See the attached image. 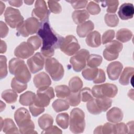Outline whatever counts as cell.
Here are the masks:
<instances>
[{
  "instance_id": "cell-1",
  "label": "cell",
  "mask_w": 134,
  "mask_h": 134,
  "mask_svg": "<svg viewBox=\"0 0 134 134\" xmlns=\"http://www.w3.org/2000/svg\"><path fill=\"white\" fill-rule=\"evenodd\" d=\"M37 34L42 39L41 54L46 57L50 58L54 54V49L60 48L63 37L55 33L48 21L41 23Z\"/></svg>"
},
{
  "instance_id": "cell-2",
  "label": "cell",
  "mask_w": 134,
  "mask_h": 134,
  "mask_svg": "<svg viewBox=\"0 0 134 134\" xmlns=\"http://www.w3.org/2000/svg\"><path fill=\"white\" fill-rule=\"evenodd\" d=\"M9 71L17 80L27 83L31 79V74L25 62L19 58H13L9 62Z\"/></svg>"
},
{
  "instance_id": "cell-3",
  "label": "cell",
  "mask_w": 134,
  "mask_h": 134,
  "mask_svg": "<svg viewBox=\"0 0 134 134\" xmlns=\"http://www.w3.org/2000/svg\"><path fill=\"white\" fill-rule=\"evenodd\" d=\"M85 127V114L79 108L72 109L70 114V129L74 133H82Z\"/></svg>"
},
{
  "instance_id": "cell-4",
  "label": "cell",
  "mask_w": 134,
  "mask_h": 134,
  "mask_svg": "<svg viewBox=\"0 0 134 134\" xmlns=\"http://www.w3.org/2000/svg\"><path fill=\"white\" fill-rule=\"evenodd\" d=\"M41 23L35 17H30L24 21L16 28L17 34L24 37L36 33L39 30Z\"/></svg>"
},
{
  "instance_id": "cell-5",
  "label": "cell",
  "mask_w": 134,
  "mask_h": 134,
  "mask_svg": "<svg viewBox=\"0 0 134 134\" xmlns=\"http://www.w3.org/2000/svg\"><path fill=\"white\" fill-rule=\"evenodd\" d=\"M45 69L54 81H59L63 76V67L55 58H48L46 60Z\"/></svg>"
},
{
  "instance_id": "cell-6",
  "label": "cell",
  "mask_w": 134,
  "mask_h": 134,
  "mask_svg": "<svg viewBox=\"0 0 134 134\" xmlns=\"http://www.w3.org/2000/svg\"><path fill=\"white\" fill-rule=\"evenodd\" d=\"M91 91L93 97L96 98L114 97L118 92L117 86L110 83L95 85Z\"/></svg>"
},
{
  "instance_id": "cell-7",
  "label": "cell",
  "mask_w": 134,
  "mask_h": 134,
  "mask_svg": "<svg viewBox=\"0 0 134 134\" xmlns=\"http://www.w3.org/2000/svg\"><path fill=\"white\" fill-rule=\"evenodd\" d=\"M54 97V93L52 87L48 86L39 88L37 91L34 104L39 107H47L49 104L50 100Z\"/></svg>"
},
{
  "instance_id": "cell-8",
  "label": "cell",
  "mask_w": 134,
  "mask_h": 134,
  "mask_svg": "<svg viewBox=\"0 0 134 134\" xmlns=\"http://www.w3.org/2000/svg\"><path fill=\"white\" fill-rule=\"evenodd\" d=\"M59 48L65 54L71 56L79 51L80 46L74 36L69 35L63 37Z\"/></svg>"
},
{
  "instance_id": "cell-9",
  "label": "cell",
  "mask_w": 134,
  "mask_h": 134,
  "mask_svg": "<svg viewBox=\"0 0 134 134\" xmlns=\"http://www.w3.org/2000/svg\"><path fill=\"white\" fill-rule=\"evenodd\" d=\"M4 17L6 23L13 28H17L24 21V17L19 10L10 7L6 8Z\"/></svg>"
},
{
  "instance_id": "cell-10",
  "label": "cell",
  "mask_w": 134,
  "mask_h": 134,
  "mask_svg": "<svg viewBox=\"0 0 134 134\" xmlns=\"http://www.w3.org/2000/svg\"><path fill=\"white\" fill-rule=\"evenodd\" d=\"M74 54L71 57L70 61L73 69L76 72H80L85 68L87 58L90 55V53L86 49H81Z\"/></svg>"
},
{
  "instance_id": "cell-11",
  "label": "cell",
  "mask_w": 134,
  "mask_h": 134,
  "mask_svg": "<svg viewBox=\"0 0 134 134\" xmlns=\"http://www.w3.org/2000/svg\"><path fill=\"white\" fill-rule=\"evenodd\" d=\"M122 47V44L121 42L116 40L111 41L106 46V48L103 51L104 57L107 61L116 59Z\"/></svg>"
},
{
  "instance_id": "cell-12",
  "label": "cell",
  "mask_w": 134,
  "mask_h": 134,
  "mask_svg": "<svg viewBox=\"0 0 134 134\" xmlns=\"http://www.w3.org/2000/svg\"><path fill=\"white\" fill-rule=\"evenodd\" d=\"M49 12L48 10L46 3L43 0H38L35 3V8L32 10V16L41 23L48 21Z\"/></svg>"
},
{
  "instance_id": "cell-13",
  "label": "cell",
  "mask_w": 134,
  "mask_h": 134,
  "mask_svg": "<svg viewBox=\"0 0 134 134\" xmlns=\"http://www.w3.org/2000/svg\"><path fill=\"white\" fill-rule=\"evenodd\" d=\"M27 63L30 71L32 73H35L43 69L44 58L40 53L37 52L27 60Z\"/></svg>"
},
{
  "instance_id": "cell-14",
  "label": "cell",
  "mask_w": 134,
  "mask_h": 134,
  "mask_svg": "<svg viewBox=\"0 0 134 134\" xmlns=\"http://www.w3.org/2000/svg\"><path fill=\"white\" fill-rule=\"evenodd\" d=\"M34 49L27 42H23L15 49L14 54L19 58L27 59L34 54Z\"/></svg>"
},
{
  "instance_id": "cell-15",
  "label": "cell",
  "mask_w": 134,
  "mask_h": 134,
  "mask_svg": "<svg viewBox=\"0 0 134 134\" xmlns=\"http://www.w3.org/2000/svg\"><path fill=\"white\" fill-rule=\"evenodd\" d=\"M122 68V64L119 61H115L109 63L107 68V73L109 79L111 80H117Z\"/></svg>"
},
{
  "instance_id": "cell-16",
  "label": "cell",
  "mask_w": 134,
  "mask_h": 134,
  "mask_svg": "<svg viewBox=\"0 0 134 134\" xmlns=\"http://www.w3.org/2000/svg\"><path fill=\"white\" fill-rule=\"evenodd\" d=\"M118 14L119 17L122 20H127L132 18L134 14L133 4L129 3H124L120 6Z\"/></svg>"
},
{
  "instance_id": "cell-17",
  "label": "cell",
  "mask_w": 134,
  "mask_h": 134,
  "mask_svg": "<svg viewBox=\"0 0 134 134\" xmlns=\"http://www.w3.org/2000/svg\"><path fill=\"white\" fill-rule=\"evenodd\" d=\"M35 86L39 88L48 87L51 83L49 75L44 72H40L36 74L33 79Z\"/></svg>"
},
{
  "instance_id": "cell-18",
  "label": "cell",
  "mask_w": 134,
  "mask_h": 134,
  "mask_svg": "<svg viewBox=\"0 0 134 134\" xmlns=\"http://www.w3.org/2000/svg\"><path fill=\"white\" fill-rule=\"evenodd\" d=\"M94 25L92 21L91 20L86 21L77 26L76 32L80 37H85L94 29Z\"/></svg>"
},
{
  "instance_id": "cell-19",
  "label": "cell",
  "mask_w": 134,
  "mask_h": 134,
  "mask_svg": "<svg viewBox=\"0 0 134 134\" xmlns=\"http://www.w3.org/2000/svg\"><path fill=\"white\" fill-rule=\"evenodd\" d=\"M106 116L108 121L113 123H117L122 120L123 114L119 108L113 107L107 113Z\"/></svg>"
},
{
  "instance_id": "cell-20",
  "label": "cell",
  "mask_w": 134,
  "mask_h": 134,
  "mask_svg": "<svg viewBox=\"0 0 134 134\" xmlns=\"http://www.w3.org/2000/svg\"><path fill=\"white\" fill-rule=\"evenodd\" d=\"M100 34L97 31L90 32L86 38V44L91 47H98L101 44V38Z\"/></svg>"
},
{
  "instance_id": "cell-21",
  "label": "cell",
  "mask_w": 134,
  "mask_h": 134,
  "mask_svg": "<svg viewBox=\"0 0 134 134\" xmlns=\"http://www.w3.org/2000/svg\"><path fill=\"white\" fill-rule=\"evenodd\" d=\"M72 19L76 24H81L85 21L90 17V15L86 10H75L72 13Z\"/></svg>"
},
{
  "instance_id": "cell-22",
  "label": "cell",
  "mask_w": 134,
  "mask_h": 134,
  "mask_svg": "<svg viewBox=\"0 0 134 134\" xmlns=\"http://www.w3.org/2000/svg\"><path fill=\"white\" fill-rule=\"evenodd\" d=\"M134 69L132 67H127L126 68L119 80V83L123 85H127L129 84L130 81L132 79V76L133 75Z\"/></svg>"
},
{
  "instance_id": "cell-23",
  "label": "cell",
  "mask_w": 134,
  "mask_h": 134,
  "mask_svg": "<svg viewBox=\"0 0 134 134\" xmlns=\"http://www.w3.org/2000/svg\"><path fill=\"white\" fill-rule=\"evenodd\" d=\"M18 126L21 133H37L36 131H34L35 125L31 119L26 120L20 122Z\"/></svg>"
},
{
  "instance_id": "cell-24",
  "label": "cell",
  "mask_w": 134,
  "mask_h": 134,
  "mask_svg": "<svg viewBox=\"0 0 134 134\" xmlns=\"http://www.w3.org/2000/svg\"><path fill=\"white\" fill-rule=\"evenodd\" d=\"M14 118L17 126L21 122L30 119V115L28 110L23 107L18 108L15 113Z\"/></svg>"
},
{
  "instance_id": "cell-25",
  "label": "cell",
  "mask_w": 134,
  "mask_h": 134,
  "mask_svg": "<svg viewBox=\"0 0 134 134\" xmlns=\"http://www.w3.org/2000/svg\"><path fill=\"white\" fill-rule=\"evenodd\" d=\"M2 129L3 130L4 133L7 134L18 133L19 132L14 122L10 118H6L3 121Z\"/></svg>"
},
{
  "instance_id": "cell-26",
  "label": "cell",
  "mask_w": 134,
  "mask_h": 134,
  "mask_svg": "<svg viewBox=\"0 0 134 134\" xmlns=\"http://www.w3.org/2000/svg\"><path fill=\"white\" fill-rule=\"evenodd\" d=\"M36 95L31 91H27L20 96L19 103L24 106L30 105L34 103Z\"/></svg>"
},
{
  "instance_id": "cell-27",
  "label": "cell",
  "mask_w": 134,
  "mask_h": 134,
  "mask_svg": "<svg viewBox=\"0 0 134 134\" xmlns=\"http://www.w3.org/2000/svg\"><path fill=\"white\" fill-rule=\"evenodd\" d=\"M53 122V118L49 114H44L38 119L39 126L43 130L52 126Z\"/></svg>"
},
{
  "instance_id": "cell-28",
  "label": "cell",
  "mask_w": 134,
  "mask_h": 134,
  "mask_svg": "<svg viewBox=\"0 0 134 134\" xmlns=\"http://www.w3.org/2000/svg\"><path fill=\"white\" fill-rule=\"evenodd\" d=\"M96 103L101 112L105 111L111 106L112 100L108 97L95 98Z\"/></svg>"
},
{
  "instance_id": "cell-29",
  "label": "cell",
  "mask_w": 134,
  "mask_h": 134,
  "mask_svg": "<svg viewBox=\"0 0 134 134\" xmlns=\"http://www.w3.org/2000/svg\"><path fill=\"white\" fill-rule=\"evenodd\" d=\"M132 36V32L125 28L119 29L116 34V38L122 42H126L129 41Z\"/></svg>"
},
{
  "instance_id": "cell-30",
  "label": "cell",
  "mask_w": 134,
  "mask_h": 134,
  "mask_svg": "<svg viewBox=\"0 0 134 134\" xmlns=\"http://www.w3.org/2000/svg\"><path fill=\"white\" fill-rule=\"evenodd\" d=\"M69 86L71 92H78L82 89L83 82L80 77L74 76L70 79Z\"/></svg>"
},
{
  "instance_id": "cell-31",
  "label": "cell",
  "mask_w": 134,
  "mask_h": 134,
  "mask_svg": "<svg viewBox=\"0 0 134 134\" xmlns=\"http://www.w3.org/2000/svg\"><path fill=\"white\" fill-rule=\"evenodd\" d=\"M102 57L97 54H90L87 58V66L96 68L100 65L102 62Z\"/></svg>"
},
{
  "instance_id": "cell-32",
  "label": "cell",
  "mask_w": 134,
  "mask_h": 134,
  "mask_svg": "<svg viewBox=\"0 0 134 134\" xmlns=\"http://www.w3.org/2000/svg\"><path fill=\"white\" fill-rule=\"evenodd\" d=\"M69 107V104L68 101L63 99H56L52 103V107L57 113L68 110Z\"/></svg>"
},
{
  "instance_id": "cell-33",
  "label": "cell",
  "mask_w": 134,
  "mask_h": 134,
  "mask_svg": "<svg viewBox=\"0 0 134 134\" xmlns=\"http://www.w3.org/2000/svg\"><path fill=\"white\" fill-rule=\"evenodd\" d=\"M98 69L92 68L90 67H85L82 72L83 77L88 81L94 80L98 73Z\"/></svg>"
},
{
  "instance_id": "cell-34",
  "label": "cell",
  "mask_w": 134,
  "mask_h": 134,
  "mask_svg": "<svg viewBox=\"0 0 134 134\" xmlns=\"http://www.w3.org/2000/svg\"><path fill=\"white\" fill-rule=\"evenodd\" d=\"M17 94L14 90H7L2 93V98L7 103H14L17 98Z\"/></svg>"
},
{
  "instance_id": "cell-35",
  "label": "cell",
  "mask_w": 134,
  "mask_h": 134,
  "mask_svg": "<svg viewBox=\"0 0 134 134\" xmlns=\"http://www.w3.org/2000/svg\"><path fill=\"white\" fill-rule=\"evenodd\" d=\"M56 96L58 98H66L71 93V90L69 87L65 85L57 86L55 88Z\"/></svg>"
},
{
  "instance_id": "cell-36",
  "label": "cell",
  "mask_w": 134,
  "mask_h": 134,
  "mask_svg": "<svg viewBox=\"0 0 134 134\" xmlns=\"http://www.w3.org/2000/svg\"><path fill=\"white\" fill-rule=\"evenodd\" d=\"M56 122L57 124L63 129H66L68 127L69 123V116L66 113H60L56 117Z\"/></svg>"
},
{
  "instance_id": "cell-37",
  "label": "cell",
  "mask_w": 134,
  "mask_h": 134,
  "mask_svg": "<svg viewBox=\"0 0 134 134\" xmlns=\"http://www.w3.org/2000/svg\"><path fill=\"white\" fill-rule=\"evenodd\" d=\"M11 86L16 92L20 93L25 91L27 87V84L23 82L16 78L14 77L11 82Z\"/></svg>"
},
{
  "instance_id": "cell-38",
  "label": "cell",
  "mask_w": 134,
  "mask_h": 134,
  "mask_svg": "<svg viewBox=\"0 0 134 134\" xmlns=\"http://www.w3.org/2000/svg\"><path fill=\"white\" fill-rule=\"evenodd\" d=\"M80 92V91H79ZM71 92L66 97V100L72 106H77L81 100L80 92Z\"/></svg>"
},
{
  "instance_id": "cell-39",
  "label": "cell",
  "mask_w": 134,
  "mask_h": 134,
  "mask_svg": "<svg viewBox=\"0 0 134 134\" xmlns=\"http://www.w3.org/2000/svg\"><path fill=\"white\" fill-rule=\"evenodd\" d=\"M103 7H107V12L110 14H114L118 8L119 2L118 1H106L102 2Z\"/></svg>"
},
{
  "instance_id": "cell-40",
  "label": "cell",
  "mask_w": 134,
  "mask_h": 134,
  "mask_svg": "<svg viewBox=\"0 0 134 134\" xmlns=\"http://www.w3.org/2000/svg\"><path fill=\"white\" fill-rule=\"evenodd\" d=\"M104 19L106 25L111 27H116L119 23L118 18L115 14H106L105 16Z\"/></svg>"
},
{
  "instance_id": "cell-41",
  "label": "cell",
  "mask_w": 134,
  "mask_h": 134,
  "mask_svg": "<svg viewBox=\"0 0 134 134\" xmlns=\"http://www.w3.org/2000/svg\"><path fill=\"white\" fill-rule=\"evenodd\" d=\"M81 99L83 102H88L93 98L91 90L88 87H84L80 91Z\"/></svg>"
},
{
  "instance_id": "cell-42",
  "label": "cell",
  "mask_w": 134,
  "mask_h": 134,
  "mask_svg": "<svg viewBox=\"0 0 134 134\" xmlns=\"http://www.w3.org/2000/svg\"><path fill=\"white\" fill-rule=\"evenodd\" d=\"M86 107L88 111L92 114L98 115L101 113V111L99 109L96 102L95 99H92L91 100L88 101L86 104Z\"/></svg>"
},
{
  "instance_id": "cell-43",
  "label": "cell",
  "mask_w": 134,
  "mask_h": 134,
  "mask_svg": "<svg viewBox=\"0 0 134 134\" xmlns=\"http://www.w3.org/2000/svg\"><path fill=\"white\" fill-rule=\"evenodd\" d=\"M1 69H0V77L2 79L7 75V59L5 56L1 55Z\"/></svg>"
},
{
  "instance_id": "cell-44",
  "label": "cell",
  "mask_w": 134,
  "mask_h": 134,
  "mask_svg": "<svg viewBox=\"0 0 134 134\" xmlns=\"http://www.w3.org/2000/svg\"><path fill=\"white\" fill-rule=\"evenodd\" d=\"M86 8L88 13L93 15L99 14L101 10L99 5L96 3L95 1H91L87 4Z\"/></svg>"
},
{
  "instance_id": "cell-45",
  "label": "cell",
  "mask_w": 134,
  "mask_h": 134,
  "mask_svg": "<svg viewBox=\"0 0 134 134\" xmlns=\"http://www.w3.org/2000/svg\"><path fill=\"white\" fill-rule=\"evenodd\" d=\"M27 42L35 51L38 49L41 45V40L37 36H34L29 38L27 40Z\"/></svg>"
},
{
  "instance_id": "cell-46",
  "label": "cell",
  "mask_w": 134,
  "mask_h": 134,
  "mask_svg": "<svg viewBox=\"0 0 134 134\" xmlns=\"http://www.w3.org/2000/svg\"><path fill=\"white\" fill-rule=\"evenodd\" d=\"M48 4L51 12L54 14H59L61 12V6L58 1H49Z\"/></svg>"
},
{
  "instance_id": "cell-47",
  "label": "cell",
  "mask_w": 134,
  "mask_h": 134,
  "mask_svg": "<svg viewBox=\"0 0 134 134\" xmlns=\"http://www.w3.org/2000/svg\"><path fill=\"white\" fill-rule=\"evenodd\" d=\"M115 37V31L113 30H108L105 31L102 36V43L106 44L110 42Z\"/></svg>"
},
{
  "instance_id": "cell-48",
  "label": "cell",
  "mask_w": 134,
  "mask_h": 134,
  "mask_svg": "<svg viewBox=\"0 0 134 134\" xmlns=\"http://www.w3.org/2000/svg\"><path fill=\"white\" fill-rule=\"evenodd\" d=\"M29 110L32 115L36 117L44 111V108L39 107L33 103L31 105H29Z\"/></svg>"
},
{
  "instance_id": "cell-49",
  "label": "cell",
  "mask_w": 134,
  "mask_h": 134,
  "mask_svg": "<svg viewBox=\"0 0 134 134\" xmlns=\"http://www.w3.org/2000/svg\"><path fill=\"white\" fill-rule=\"evenodd\" d=\"M128 133V128L124 123H119L114 125V133Z\"/></svg>"
},
{
  "instance_id": "cell-50",
  "label": "cell",
  "mask_w": 134,
  "mask_h": 134,
  "mask_svg": "<svg viewBox=\"0 0 134 134\" xmlns=\"http://www.w3.org/2000/svg\"><path fill=\"white\" fill-rule=\"evenodd\" d=\"M100 131L101 133H114V125L107 122L101 125Z\"/></svg>"
},
{
  "instance_id": "cell-51",
  "label": "cell",
  "mask_w": 134,
  "mask_h": 134,
  "mask_svg": "<svg viewBox=\"0 0 134 134\" xmlns=\"http://www.w3.org/2000/svg\"><path fill=\"white\" fill-rule=\"evenodd\" d=\"M74 9H80L84 8L87 4V1H68Z\"/></svg>"
},
{
  "instance_id": "cell-52",
  "label": "cell",
  "mask_w": 134,
  "mask_h": 134,
  "mask_svg": "<svg viewBox=\"0 0 134 134\" xmlns=\"http://www.w3.org/2000/svg\"><path fill=\"white\" fill-rule=\"evenodd\" d=\"M105 79L106 76L104 71L102 69H98V73L95 79L93 80V82L96 84L102 83L105 82Z\"/></svg>"
},
{
  "instance_id": "cell-53",
  "label": "cell",
  "mask_w": 134,
  "mask_h": 134,
  "mask_svg": "<svg viewBox=\"0 0 134 134\" xmlns=\"http://www.w3.org/2000/svg\"><path fill=\"white\" fill-rule=\"evenodd\" d=\"M41 133H62V131L55 126H51L48 129L44 130Z\"/></svg>"
},
{
  "instance_id": "cell-54",
  "label": "cell",
  "mask_w": 134,
  "mask_h": 134,
  "mask_svg": "<svg viewBox=\"0 0 134 134\" xmlns=\"http://www.w3.org/2000/svg\"><path fill=\"white\" fill-rule=\"evenodd\" d=\"M1 25V37L2 38L5 37L8 32V28L7 25L2 21H1L0 23Z\"/></svg>"
},
{
  "instance_id": "cell-55",
  "label": "cell",
  "mask_w": 134,
  "mask_h": 134,
  "mask_svg": "<svg viewBox=\"0 0 134 134\" xmlns=\"http://www.w3.org/2000/svg\"><path fill=\"white\" fill-rule=\"evenodd\" d=\"M9 4L15 7H20L23 4L22 1H8Z\"/></svg>"
},
{
  "instance_id": "cell-56",
  "label": "cell",
  "mask_w": 134,
  "mask_h": 134,
  "mask_svg": "<svg viewBox=\"0 0 134 134\" xmlns=\"http://www.w3.org/2000/svg\"><path fill=\"white\" fill-rule=\"evenodd\" d=\"M1 53H3L4 52H6V49H7V46H6V44L5 42V41L1 40Z\"/></svg>"
},
{
  "instance_id": "cell-57",
  "label": "cell",
  "mask_w": 134,
  "mask_h": 134,
  "mask_svg": "<svg viewBox=\"0 0 134 134\" xmlns=\"http://www.w3.org/2000/svg\"><path fill=\"white\" fill-rule=\"evenodd\" d=\"M127 126L128 128V133H129L130 130H131V132L132 133L133 130V121L128 122L127 124Z\"/></svg>"
},
{
  "instance_id": "cell-58",
  "label": "cell",
  "mask_w": 134,
  "mask_h": 134,
  "mask_svg": "<svg viewBox=\"0 0 134 134\" xmlns=\"http://www.w3.org/2000/svg\"><path fill=\"white\" fill-rule=\"evenodd\" d=\"M5 5L4 3H3L2 2H0V7H1V15L2 14V13H3L4 9H5Z\"/></svg>"
},
{
  "instance_id": "cell-59",
  "label": "cell",
  "mask_w": 134,
  "mask_h": 134,
  "mask_svg": "<svg viewBox=\"0 0 134 134\" xmlns=\"http://www.w3.org/2000/svg\"><path fill=\"white\" fill-rule=\"evenodd\" d=\"M24 2L27 5H31L34 2V1H25Z\"/></svg>"
}]
</instances>
